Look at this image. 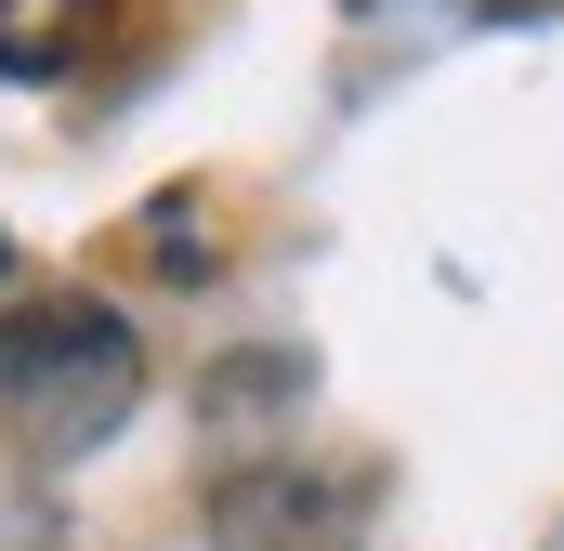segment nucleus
<instances>
[{"label":"nucleus","instance_id":"1","mask_svg":"<svg viewBox=\"0 0 564 551\" xmlns=\"http://www.w3.org/2000/svg\"><path fill=\"white\" fill-rule=\"evenodd\" d=\"M0 381H13V408L40 420L53 446H93L106 420L132 408V328H119V315H93V302H53L40 328H13Z\"/></svg>","mask_w":564,"mask_h":551},{"label":"nucleus","instance_id":"2","mask_svg":"<svg viewBox=\"0 0 564 551\" xmlns=\"http://www.w3.org/2000/svg\"><path fill=\"white\" fill-rule=\"evenodd\" d=\"M106 40V0H0V66L13 79H66Z\"/></svg>","mask_w":564,"mask_h":551}]
</instances>
